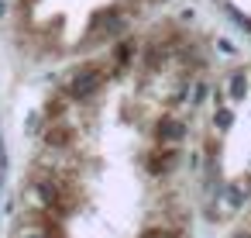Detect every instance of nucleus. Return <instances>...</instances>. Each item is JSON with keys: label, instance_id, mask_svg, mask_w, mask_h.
<instances>
[{"label": "nucleus", "instance_id": "1", "mask_svg": "<svg viewBox=\"0 0 251 238\" xmlns=\"http://www.w3.org/2000/svg\"><path fill=\"white\" fill-rule=\"evenodd\" d=\"M103 83H107V69H100V62H86V66L73 76V83H69V97H76V100H90V97H97V93L103 90Z\"/></svg>", "mask_w": 251, "mask_h": 238}, {"label": "nucleus", "instance_id": "2", "mask_svg": "<svg viewBox=\"0 0 251 238\" xmlns=\"http://www.w3.org/2000/svg\"><path fill=\"white\" fill-rule=\"evenodd\" d=\"M179 162V149H172V145H162V149H155L151 155H148V169L155 173V176H165V173H172V166Z\"/></svg>", "mask_w": 251, "mask_h": 238}, {"label": "nucleus", "instance_id": "3", "mask_svg": "<svg viewBox=\"0 0 251 238\" xmlns=\"http://www.w3.org/2000/svg\"><path fill=\"white\" fill-rule=\"evenodd\" d=\"M182 135H186V124H182L179 118H158L155 138H158L162 145H176V142H182Z\"/></svg>", "mask_w": 251, "mask_h": 238}, {"label": "nucleus", "instance_id": "4", "mask_svg": "<svg viewBox=\"0 0 251 238\" xmlns=\"http://www.w3.org/2000/svg\"><path fill=\"white\" fill-rule=\"evenodd\" d=\"M73 138H76V131L66 121H52V128L45 131V145H52V149H69Z\"/></svg>", "mask_w": 251, "mask_h": 238}, {"label": "nucleus", "instance_id": "5", "mask_svg": "<svg viewBox=\"0 0 251 238\" xmlns=\"http://www.w3.org/2000/svg\"><path fill=\"white\" fill-rule=\"evenodd\" d=\"M127 59H131V42H121V45L114 49V69H117V73L127 69Z\"/></svg>", "mask_w": 251, "mask_h": 238}, {"label": "nucleus", "instance_id": "6", "mask_svg": "<svg viewBox=\"0 0 251 238\" xmlns=\"http://www.w3.org/2000/svg\"><path fill=\"white\" fill-rule=\"evenodd\" d=\"M244 90H248V80H244V73H237V76L230 80V93H234V97H244Z\"/></svg>", "mask_w": 251, "mask_h": 238}, {"label": "nucleus", "instance_id": "7", "mask_svg": "<svg viewBox=\"0 0 251 238\" xmlns=\"http://www.w3.org/2000/svg\"><path fill=\"white\" fill-rule=\"evenodd\" d=\"M217 124L227 128V124H230V111H220V114H217Z\"/></svg>", "mask_w": 251, "mask_h": 238}, {"label": "nucleus", "instance_id": "8", "mask_svg": "<svg viewBox=\"0 0 251 238\" xmlns=\"http://www.w3.org/2000/svg\"><path fill=\"white\" fill-rule=\"evenodd\" d=\"M28 4H31V0H21V7H28Z\"/></svg>", "mask_w": 251, "mask_h": 238}]
</instances>
